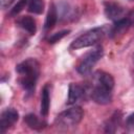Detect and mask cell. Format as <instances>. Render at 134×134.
<instances>
[{
    "label": "cell",
    "instance_id": "cell-1",
    "mask_svg": "<svg viewBox=\"0 0 134 134\" xmlns=\"http://www.w3.org/2000/svg\"><path fill=\"white\" fill-rule=\"evenodd\" d=\"M114 88L113 76L103 70H97L92 75L91 87L87 91L92 100L99 105L109 104L112 99V90Z\"/></svg>",
    "mask_w": 134,
    "mask_h": 134
},
{
    "label": "cell",
    "instance_id": "cell-2",
    "mask_svg": "<svg viewBox=\"0 0 134 134\" xmlns=\"http://www.w3.org/2000/svg\"><path fill=\"white\" fill-rule=\"evenodd\" d=\"M16 72L18 73V82L20 86L28 94H31L35 91L36 84L40 74L39 62L32 58L26 59L17 65Z\"/></svg>",
    "mask_w": 134,
    "mask_h": 134
},
{
    "label": "cell",
    "instance_id": "cell-3",
    "mask_svg": "<svg viewBox=\"0 0 134 134\" xmlns=\"http://www.w3.org/2000/svg\"><path fill=\"white\" fill-rule=\"evenodd\" d=\"M107 34L106 27H95L92 29H89L88 31L82 34L80 37H77L70 45L71 49H80V48H85L89 47L92 45H95L98 43Z\"/></svg>",
    "mask_w": 134,
    "mask_h": 134
},
{
    "label": "cell",
    "instance_id": "cell-4",
    "mask_svg": "<svg viewBox=\"0 0 134 134\" xmlns=\"http://www.w3.org/2000/svg\"><path fill=\"white\" fill-rule=\"evenodd\" d=\"M84 116V111L81 107L74 106L61 112L54 119V125L60 129H67L79 125Z\"/></svg>",
    "mask_w": 134,
    "mask_h": 134
},
{
    "label": "cell",
    "instance_id": "cell-5",
    "mask_svg": "<svg viewBox=\"0 0 134 134\" xmlns=\"http://www.w3.org/2000/svg\"><path fill=\"white\" fill-rule=\"evenodd\" d=\"M103 54H104V49H103L102 45H97L92 50L85 53L76 66L77 72L82 75L89 74L91 72L92 68L95 66V64L102 59Z\"/></svg>",
    "mask_w": 134,
    "mask_h": 134
},
{
    "label": "cell",
    "instance_id": "cell-6",
    "mask_svg": "<svg viewBox=\"0 0 134 134\" xmlns=\"http://www.w3.org/2000/svg\"><path fill=\"white\" fill-rule=\"evenodd\" d=\"M19 118V113L14 108L5 109L0 115V132L4 133L7 129L16 124Z\"/></svg>",
    "mask_w": 134,
    "mask_h": 134
},
{
    "label": "cell",
    "instance_id": "cell-7",
    "mask_svg": "<svg viewBox=\"0 0 134 134\" xmlns=\"http://www.w3.org/2000/svg\"><path fill=\"white\" fill-rule=\"evenodd\" d=\"M104 10H105V15L108 19L110 20H113L114 22L124 18L125 17V8L116 3V2H113V1H107L105 2V7H104Z\"/></svg>",
    "mask_w": 134,
    "mask_h": 134
},
{
    "label": "cell",
    "instance_id": "cell-8",
    "mask_svg": "<svg viewBox=\"0 0 134 134\" xmlns=\"http://www.w3.org/2000/svg\"><path fill=\"white\" fill-rule=\"evenodd\" d=\"M87 93L85 87L75 84V83H71L69 85L68 88V99H67V104L68 105H72L75 104L79 99H81L85 94Z\"/></svg>",
    "mask_w": 134,
    "mask_h": 134
},
{
    "label": "cell",
    "instance_id": "cell-9",
    "mask_svg": "<svg viewBox=\"0 0 134 134\" xmlns=\"http://www.w3.org/2000/svg\"><path fill=\"white\" fill-rule=\"evenodd\" d=\"M132 24H131L129 18L125 16L124 18H121V19H119V20H117V21L114 22V25H113V27L110 30V36L112 38L118 37L119 35H122L125 31H127V29Z\"/></svg>",
    "mask_w": 134,
    "mask_h": 134
},
{
    "label": "cell",
    "instance_id": "cell-10",
    "mask_svg": "<svg viewBox=\"0 0 134 134\" xmlns=\"http://www.w3.org/2000/svg\"><path fill=\"white\" fill-rule=\"evenodd\" d=\"M50 107V84H45L41 93V114L46 117L49 112Z\"/></svg>",
    "mask_w": 134,
    "mask_h": 134
},
{
    "label": "cell",
    "instance_id": "cell-11",
    "mask_svg": "<svg viewBox=\"0 0 134 134\" xmlns=\"http://www.w3.org/2000/svg\"><path fill=\"white\" fill-rule=\"evenodd\" d=\"M16 23L19 27H21L23 30H25L29 35H35L36 31H37L36 21L30 16H23V17L19 18Z\"/></svg>",
    "mask_w": 134,
    "mask_h": 134
},
{
    "label": "cell",
    "instance_id": "cell-12",
    "mask_svg": "<svg viewBox=\"0 0 134 134\" xmlns=\"http://www.w3.org/2000/svg\"><path fill=\"white\" fill-rule=\"evenodd\" d=\"M59 19V13H58V7L54 3H51L46 16V20L44 23V28L45 30H50L54 27L57 21Z\"/></svg>",
    "mask_w": 134,
    "mask_h": 134
},
{
    "label": "cell",
    "instance_id": "cell-13",
    "mask_svg": "<svg viewBox=\"0 0 134 134\" xmlns=\"http://www.w3.org/2000/svg\"><path fill=\"white\" fill-rule=\"evenodd\" d=\"M121 112L120 111H115L112 116L106 121L105 124V132L107 133H114L116 129L118 128L120 121H121Z\"/></svg>",
    "mask_w": 134,
    "mask_h": 134
},
{
    "label": "cell",
    "instance_id": "cell-14",
    "mask_svg": "<svg viewBox=\"0 0 134 134\" xmlns=\"http://www.w3.org/2000/svg\"><path fill=\"white\" fill-rule=\"evenodd\" d=\"M24 122L31 129L34 130H41L43 128L46 127V122L40 120L35 114H27L26 116H24Z\"/></svg>",
    "mask_w": 134,
    "mask_h": 134
},
{
    "label": "cell",
    "instance_id": "cell-15",
    "mask_svg": "<svg viewBox=\"0 0 134 134\" xmlns=\"http://www.w3.org/2000/svg\"><path fill=\"white\" fill-rule=\"evenodd\" d=\"M27 9L28 12L40 15L44 10V1L43 0H28L27 2Z\"/></svg>",
    "mask_w": 134,
    "mask_h": 134
},
{
    "label": "cell",
    "instance_id": "cell-16",
    "mask_svg": "<svg viewBox=\"0 0 134 134\" xmlns=\"http://www.w3.org/2000/svg\"><path fill=\"white\" fill-rule=\"evenodd\" d=\"M69 32H70L69 29H63V30H60V31H58V32L52 34L51 36H49V37L47 38V41H48V43L53 44V43L60 41L61 39H63V38H64L65 36H67Z\"/></svg>",
    "mask_w": 134,
    "mask_h": 134
},
{
    "label": "cell",
    "instance_id": "cell-17",
    "mask_svg": "<svg viewBox=\"0 0 134 134\" xmlns=\"http://www.w3.org/2000/svg\"><path fill=\"white\" fill-rule=\"evenodd\" d=\"M28 2V0H19L18 2H17V4L10 9V12H9V17H15V16H17L23 8H25V5H26V3Z\"/></svg>",
    "mask_w": 134,
    "mask_h": 134
},
{
    "label": "cell",
    "instance_id": "cell-18",
    "mask_svg": "<svg viewBox=\"0 0 134 134\" xmlns=\"http://www.w3.org/2000/svg\"><path fill=\"white\" fill-rule=\"evenodd\" d=\"M126 128L129 130H134V113L129 115L126 119Z\"/></svg>",
    "mask_w": 134,
    "mask_h": 134
},
{
    "label": "cell",
    "instance_id": "cell-19",
    "mask_svg": "<svg viewBox=\"0 0 134 134\" xmlns=\"http://www.w3.org/2000/svg\"><path fill=\"white\" fill-rule=\"evenodd\" d=\"M15 0H0V5L2 8H5L7 6H9Z\"/></svg>",
    "mask_w": 134,
    "mask_h": 134
},
{
    "label": "cell",
    "instance_id": "cell-20",
    "mask_svg": "<svg viewBox=\"0 0 134 134\" xmlns=\"http://www.w3.org/2000/svg\"><path fill=\"white\" fill-rule=\"evenodd\" d=\"M127 17L129 18V20H130L131 24L133 25V24H134V12H131L130 14H128V16H127Z\"/></svg>",
    "mask_w": 134,
    "mask_h": 134
},
{
    "label": "cell",
    "instance_id": "cell-21",
    "mask_svg": "<svg viewBox=\"0 0 134 134\" xmlns=\"http://www.w3.org/2000/svg\"><path fill=\"white\" fill-rule=\"evenodd\" d=\"M130 1H134V0H130Z\"/></svg>",
    "mask_w": 134,
    "mask_h": 134
}]
</instances>
